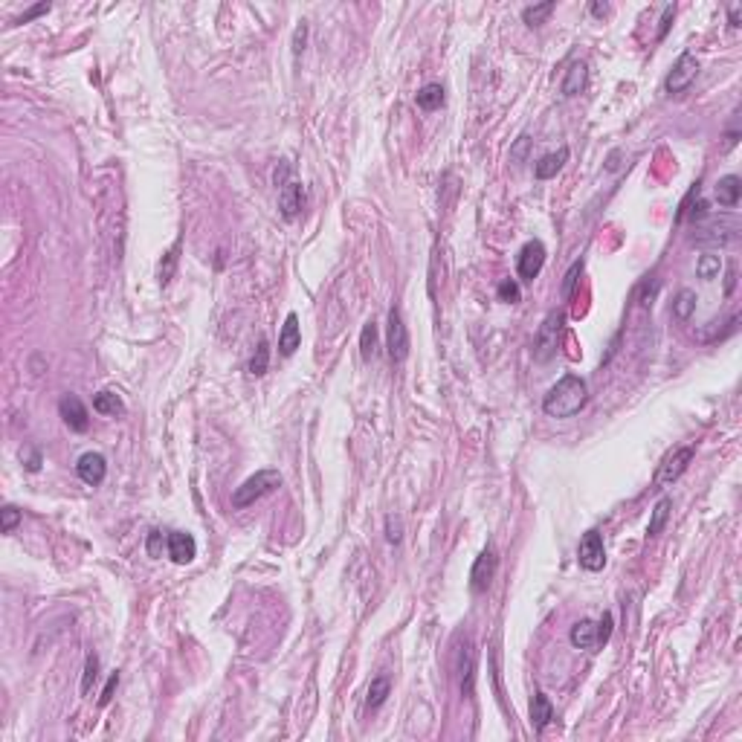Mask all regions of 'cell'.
Wrapping results in <instances>:
<instances>
[{
  "instance_id": "obj_1",
  "label": "cell",
  "mask_w": 742,
  "mask_h": 742,
  "mask_svg": "<svg viewBox=\"0 0 742 742\" xmlns=\"http://www.w3.org/2000/svg\"><path fill=\"white\" fill-rule=\"evenodd\" d=\"M586 403H589V386H586V380L577 374H566V377H559L557 386H551V391L545 395L542 409L548 418L566 421V418L577 415Z\"/></svg>"
},
{
  "instance_id": "obj_2",
  "label": "cell",
  "mask_w": 742,
  "mask_h": 742,
  "mask_svg": "<svg viewBox=\"0 0 742 742\" xmlns=\"http://www.w3.org/2000/svg\"><path fill=\"white\" fill-rule=\"evenodd\" d=\"M278 487H282V473L278 470H258L256 475H249L241 487H235L232 505L235 508H249V505H256L258 499L270 496L273 490H278Z\"/></svg>"
},
{
  "instance_id": "obj_3",
  "label": "cell",
  "mask_w": 742,
  "mask_h": 742,
  "mask_svg": "<svg viewBox=\"0 0 742 742\" xmlns=\"http://www.w3.org/2000/svg\"><path fill=\"white\" fill-rule=\"evenodd\" d=\"M609 635H612V615H604V621H589V618H583V621H577L571 626V632H568V638H571V643L577 650H597L600 643H606L609 641Z\"/></svg>"
},
{
  "instance_id": "obj_4",
  "label": "cell",
  "mask_w": 742,
  "mask_h": 742,
  "mask_svg": "<svg viewBox=\"0 0 742 742\" xmlns=\"http://www.w3.org/2000/svg\"><path fill=\"white\" fill-rule=\"evenodd\" d=\"M559 331H563V313H548L534 337V357L539 362H548L559 348Z\"/></svg>"
},
{
  "instance_id": "obj_5",
  "label": "cell",
  "mask_w": 742,
  "mask_h": 742,
  "mask_svg": "<svg viewBox=\"0 0 742 742\" xmlns=\"http://www.w3.org/2000/svg\"><path fill=\"white\" fill-rule=\"evenodd\" d=\"M386 345H389V357L391 362H403L409 357V328L403 322V313L398 305H391L389 311V328H386Z\"/></svg>"
},
{
  "instance_id": "obj_6",
  "label": "cell",
  "mask_w": 742,
  "mask_h": 742,
  "mask_svg": "<svg viewBox=\"0 0 742 742\" xmlns=\"http://www.w3.org/2000/svg\"><path fill=\"white\" fill-rule=\"evenodd\" d=\"M696 450L693 446H676L673 453H667L664 461L658 464V473H655V487H667V484H673L679 475L690 467V461H693Z\"/></svg>"
},
{
  "instance_id": "obj_7",
  "label": "cell",
  "mask_w": 742,
  "mask_h": 742,
  "mask_svg": "<svg viewBox=\"0 0 742 742\" xmlns=\"http://www.w3.org/2000/svg\"><path fill=\"white\" fill-rule=\"evenodd\" d=\"M699 73V61H696V55L693 52H681L679 55V61L673 64V70L667 73L664 79V90L673 96V93H681V90H688L690 87V81L696 79Z\"/></svg>"
},
{
  "instance_id": "obj_8",
  "label": "cell",
  "mask_w": 742,
  "mask_h": 742,
  "mask_svg": "<svg viewBox=\"0 0 742 742\" xmlns=\"http://www.w3.org/2000/svg\"><path fill=\"white\" fill-rule=\"evenodd\" d=\"M577 563L580 568L586 571H600L606 566V548H604V537L597 530H586L583 539H580V548H577Z\"/></svg>"
},
{
  "instance_id": "obj_9",
  "label": "cell",
  "mask_w": 742,
  "mask_h": 742,
  "mask_svg": "<svg viewBox=\"0 0 742 742\" xmlns=\"http://www.w3.org/2000/svg\"><path fill=\"white\" fill-rule=\"evenodd\" d=\"M496 566H499V557L493 548H484L479 557H475V563L470 568V589L475 595H482L490 589V583H493L496 577Z\"/></svg>"
},
{
  "instance_id": "obj_10",
  "label": "cell",
  "mask_w": 742,
  "mask_h": 742,
  "mask_svg": "<svg viewBox=\"0 0 742 742\" xmlns=\"http://www.w3.org/2000/svg\"><path fill=\"white\" fill-rule=\"evenodd\" d=\"M542 264H545V247H542V241H528L522 247V253H519V261H516L519 278H522V282H534V278L539 276V270H542Z\"/></svg>"
},
{
  "instance_id": "obj_11",
  "label": "cell",
  "mask_w": 742,
  "mask_h": 742,
  "mask_svg": "<svg viewBox=\"0 0 742 742\" xmlns=\"http://www.w3.org/2000/svg\"><path fill=\"white\" fill-rule=\"evenodd\" d=\"M59 412L64 418V424L73 429V432H87L90 426V412H87V406L81 403L76 395H64L61 403H59Z\"/></svg>"
},
{
  "instance_id": "obj_12",
  "label": "cell",
  "mask_w": 742,
  "mask_h": 742,
  "mask_svg": "<svg viewBox=\"0 0 742 742\" xmlns=\"http://www.w3.org/2000/svg\"><path fill=\"white\" fill-rule=\"evenodd\" d=\"M76 473H79V479L90 484V487H99L105 482V475H107V461L102 453H85L79 458V464H76Z\"/></svg>"
},
{
  "instance_id": "obj_13",
  "label": "cell",
  "mask_w": 742,
  "mask_h": 742,
  "mask_svg": "<svg viewBox=\"0 0 742 742\" xmlns=\"http://www.w3.org/2000/svg\"><path fill=\"white\" fill-rule=\"evenodd\" d=\"M169 557L174 559L177 566H189L194 557H198V542H194L192 534H186V530H172L169 534Z\"/></svg>"
},
{
  "instance_id": "obj_14",
  "label": "cell",
  "mask_w": 742,
  "mask_h": 742,
  "mask_svg": "<svg viewBox=\"0 0 742 742\" xmlns=\"http://www.w3.org/2000/svg\"><path fill=\"white\" fill-rule=\"evenodd\" d=\"M302 206H305V189L296 180H290V183H285L282 192H278V212H282L285 220H293V218H299Z\"/></svg>"
},
{
  "instance_id": "obj_15",
  "label": "cell",
  "mask_w": 742,
  "mask_h": 742,
  "mask_svg": "<svg viewBox=\"0 0 742 742\" xmlns=\"http://www.w3.org/2000/svg\"><path fill=\"white\" fill-rule=\"evenodd\" d=\"M302 345V328H299V316L287 313L282 331H278V354L282 357H293L296 348Z\"/></svg>"
},
{
  "instance_id": "obj_16",
  "label": "cell",
  "mask_w": 742,
  "mask_h": 742,
  "mask_svg": "<svg viewBox=\"0 0 742 742\" xmlns=\"http://www.w3.org/2000/svg\"><path fill=\"white\" fill-rule=\"evenodd\" d=\"M589 85V67L586 61H574L568 70H566V79H563V96H577L586 90Z\"/></svg>"
},
{
  "instance_id": "obj_17",
  "label": "cell",
  "mask_w": 742,
  "mask_h": 742,
  "mask_svg": "<svg viewBox=\"0 0 742 742\" xmlns=\"http://www.w3.org/2000/svg\"><path fill=\"white\" fill-rule=\"evenodd\" d=\"M566 160H568V148H566V145H563V148H557V151H551V154H545V157H539V163L534 165L537 180H551V177L566 165Z\"/></svg>"
},
{
  "instance_id": "obj_18",
  "label": "cell",
  "mask_w": 742,
  "mask_h": 742,
  "mask_svg": "<svg viewBox=\"0 0 742 742\" xmlns=\"http://www.w3.org/2000/svg\"><path fill=\"white\" fill-rule=\"evenodd\" d=\"M713 194H717L719 206L734 209L739 203V194H742V180L736 174H728V177H722L719 183H717V192H713Z\"/></svg>"
},
{
  "instance_id": "obj_19",
  "label": "cell",
  "mask_w": 742,
  "mask_h": 742,
  "mask_svg": "<svg viewBox=\"0 0 742 742\" xmlns=\"http://www.w3.org/2000/svg\"><path fill=\"white\" fill-rule=\"evenodd\" d=\"M554 719V705H551V699L545 696V693H537L534 696V702H530V725H534V731H542L545 725H548Z\"/></svg>"
},
{
  "instance_id": "obj_20",
  "label": "cell",
  "mask_w": 742,
  "mask_h": 742,
  "mask_svg": "<svg viewBox=\"0 0 742 742\" xmlns=\"http://www.w3.org/2000/svg\"><path fill=\"white\" fill-rule=\"evenodd\" d=\"M696 302H699V296H696V290H690V287H681L679 293H676V299H673V316L676 319H690L693 316V311H696Z\"/></svg>"
},
{
  "instance_id": "obj_21",
  "label": "cell",
  "mask_w": 742,
  "mask_h": 742,
  "mask_svg": "<svg viewBox=\"0 0 742 742\" xmlns=\"http://www.w3.org/2000/svg\"><path fill=\"white\" fill-rule=\"evenodd\" d=\"M415 102H418L421 110H438L444 105V87L441 85H424L421 90H418Z\"/></svg>"
},
{
  "instance_id": "obj_22",
  "label": "cell",
  "mask_w": 742,
  "mask_h": 742,
  "mask_svg": "<svg viewBox=\"0 0 742 742\" xmlns=\"http://www.w3.org/2000/svg\"><path fill=\"white\" fill-rule=\"evenodd\" d=\"M670 508H673V502H670L667 496H664V499H658V505L652 508V516H650V525H647V534H650V537H658V534H661V528L667 525Z\"/></svg>"
},
{
  "instance_id": "obj_23",
  "label": "cell",
  "mask_w": 742,
  "mask_h": 742,
  "mask_svg": "<svg viewBox=\"0 0 742 742\" xmlns=\"http://www.w3.org/2000/svg\"><path fill=\"white\" fill-rule=\"evenodd\" d=\"M93 412H99V415H122L125 406H122V400L114 395V391H99V395L93 398Z\"/></svg>"
},
{
  "instance_id": "obj_24",
  "label": "cell",
  "mask_w": 742,
  "mask_h": 742,
  "mask_svg": "<svg viewBox=\"0 0 742 742\" xmlns=\"http://www.w3.org/2000/svg\"><path fill=\"white\" fill-rule=\"evenodd\" d=\"M554 0H545V3H537V6H528V9H522V21L528 23V26H542L545 21H548V15L554 12Z\"/></svg>"
},
{
  "instance_id": "obj_25",
  "label": "cell",
  "mask_w": 742,
  "mask_h": 742,
  "mask_svg": "<svg viewBox=\"0 0 742 742\" xmlns=\"http://www.w3.org/2000/svg\"><path fill=\"white\" fill-rule=\"evenodd\" d=\"M389 693H391V681H389V676H377V679L371 681V688H369L366 705H369V708H380L386 699H389Z\"/></svg>"
},
{
  "instance_id": "obj_26",
  "label": "cell",
  "mask_w": 742,
  "mask_h": 742,
  "mask_svg": "<svg viewBox=\"0 0 742 742\" xmlns=\"http://www.w3.org/2000/svg\"><path fill=\"white\" fill-rule=\"evenodd\" d=\"M696 273H699V278H705V282H710V278H719V273H722V261H719V256L705 253L702 258L696 261Z\"/></svg>"
},
{
  "instance_id": "obj_27",
  "label": "cell",
  "mask_w": 742,
  "mask_h": 742,
  "mask_svg": "<svg viewBox=\"0 0 742 742\" xmlns=\"http://www.w3.org/2000/svg\"><path fill=\"white\" fill-rule=\"evenodd\" d=\"M267 369H270V342L261 340L258 348H256V354H253V360H249V374L261 377V374H267Z\"/></svg>"
},
{
  "instance_id": "obj_28",
  "label": "cell",
  "mask_w": 742,
  "mask_h": 742,
  "mask_svg": "<svg viewBox=\"0 0 742 742\" xmlns=\"http://www.w3.org/2000/svg\"><path fill=\"white\" fill-rule=\"evenodd\" d=\"M360 351H362V357H366V360H371L374 351H377V325H374V322H366V325H362Z\"/></svg>"
},
{
  "instance_id": "obj_29",
  "label": "cell",
  "mask_w": 742,
  "mask_h": 742,
  "mask_svg": "<svg viewBox=\"0 0 742 742\" xmlns=\"http://www.w3.org/2000/svg\"><path fill=\"white\" fill-rule=\"evenodd\" d=\"M464 658H467V661L461 664V693L473 696V676H475L473 670H475V661H473V647H470V643L464 647Z\"/></svg>"
},
{
  "instance_id": "obj_30",
  "label": "cell",
  "mask_w": 742,
  "mask_h": 742,
  "mask_svg": "<svg viewBox=\"0 0 742 742\" xmlns=\"http://www.w3.org/2000/svg\"><path fill=\"white\" fill-rule=\"evenodd\" d=\"M177 253H180V244H174L169 253H165V261L160 264V282H163V285H169V282H172L174 267H177V258H180Z\"/></svg>"
},
{
  "instance_id": "obj_31",
  "label": "cell",
  "mask_w": 742,
  "mask_h": 742,
  "mask_svg": "<svg viewBox=\"0 0 742 742\" xmlns=\"http://www.w3.org/2000/svg\"><path fill=\"white\" fill-rule=\"evenodd\" d=\"M96 673H99V658L90 652L87 661H85V676H81V693H90L93 681H96Z\"/></svg>"
},
{
  "instance_id": "obj_32",
  "label": "cell",
  "mask_w": 742,
  "mask_h": 742,
  "mask_svg": "<svg viewBox=\"0 0 742 742\" xmlns=\"http://www.w3.org/2000/svg\"><path fill=\"white\" fill-rule=\"evenodd\" d=\"M18 522H21V511L15 505H6L0 511V528H3V534H12V530L18 528Z\"/></svg>"
},
{
  "instance_id": "obj_33",
  "label": "cell",
  "mask_w": 742,
  "mask_h": 742,
  "mask_svg": "<svg viewBox=\"0 0 742 742\" xmlns=\"http://www.w3.org/2000/svg\"><path fill=\"white\" fill-rule=\"evenodd\" d=\"M163 545H169V537L163 539V530H151L148 534V542H145V548H148V554L157 559V557H163Z\"/></svg>"
},
{
  "instance_id": "obj_34",
  "label": "cell",
  "mask_w": 742,
  "mask_h": 742,
  "mask_svg": "<svg viewBox=\"0 0 742 742\" xmlns=\"http://www.w3.org/2000/svg\"><path fill=\"white\" fill-rule=\"evenodd\" d=\"M499 299L508 302V305H516V302H519V285L511 282V278H508V282H502L499 285Z\"/></svg>"
},
{
  "instance_id": "obj_35",
  "label": "cell",
  "mask_w": 742,
  "mask_h": 742,
  "mask_svg": "<svg viewBox=\"0 0 742 742\" xmlns=\"http://www.w3.org/2000/svg\"><path fill=\"white\" fill-rule=\"evenodd\" d=\"M386 539L395 542V545L403 539V525H400L398 516H389V519H386Z\"/></svg>"
},
{
  "instance_id": "obj_36",
  "label": "cell",
  "mask_w": 742,
  "mask_h": 742,
  "mask_svg": "<svg viewBox=\"0 0 742 742\" xmlns=\"http://www.w3.org/2000/svg\"><path fill=\"white\" fill-rule=\"evenodd\" d=\"M580 270H583V264L577 261V264H574V267H571V270L566 273V282H563V296H566V299L571 296V290H574V285H577V276H580Z\"/></svg>"
},
{
  "instance_id": "obj_37",
  "label": "cell",
  "mask_w": 742,
  "mask_h": 742,
  "mask_svg": "<svg viewBox=\"0 0 742 742\" xmlns=\"http://www.w3.org/2000/svg\"><path fill=\"white\" fill-rule=\"evenodd\" d=\"M528 145H530V139H528V136H519V143L513 145V151H511V160H513L516 165H522V160H525V151H528Z\"/></svg>"
},
{
  "instance_id": "obj_38",
  "label": "cell",
  "mask_w": 742,
  "mask_h": 742,
  "mask_svg": "<svg viewBox=\"0 0 742 742\" xmlns=\"http://www.w3.org/2000/svg\"><path fill=\"white\" fill-rule=\"evenodd\" d=\"M119 688V673H114L107 679V684H105V690H102V699H99V705H107L110 699H114V690Z\"/></svg>"
},
{
  "instance_id": "obj_39",
  "label": "cell",
  "mask_w": 742,
  "mask_h": 742,
  "mask_svg": "<svg viewBox=\"0 0 742 742\" xmlns=\"http://www.w3.org/2000/svg\"><path fill=\"white\" fill-rule=\"evenodd\" d=\"M50 12V3H38V6H32L30 12H23V15L15 21V23H26V21H32V18H38V15H47Z\"/></svg>"
},
{
  "instance_id": "obj_40",
  "label": "cell",
  "mask_w": 742,
  "mask_h": 742,
  "mask_svg": "<svg viewBox=\"0 0 742 742\" xmlns=\"http://www.w3.org/2000/svg\"><path fill=\"white\" fill-rule=\"evenodd\" d=\"M673 15H676V6H673V3L664 6V15H661V30H658V41H661V38L667 35V30H670V21H673Z\"/></svg>"
},
{
  "instance_id": "obj_41",
  "label": "cell",
  "mask_w": 742,
  "mask_h": 742,
  "mask_svg": "<svg viewBox=\"0 0 742 742\" xmlns=\"http://www.w3.org/2000/svg\"><path fill=\"white\" fill-rule=\"evenodd\" d=\"M305 38H307V26L302 23L299 30H296V38H293V52H296V55L305 50Z\"/></svg>"
},
{
  "instance_id": "obj_42",
  "label": "cell",
  "mask_w": 742,
  "mask_h": 742,
  "mask_svg": "<svg viewBox=\"0 0 742 742\" xmlns=\"http://www.w3.org/2000/svg\"><path fill=\"white\" fill-rule=\"evenodd\" d=\"M26 470H32V473L41 470V453L38 450H32L30 455H26Z\"/></svg>"
},
{
  "instance_id": "obj_43",
  "label": "cell",
  "mask_w": 742,
  "mask_h": 742,
  "mask_svg": "<svg viewBox=\"0 0 742 742\" xmlns=\"http://www.w3.org/2000/svg\"><path fill=\"white\" fill-rule=\"evenodd\" d=\"M589 9H592V15H597V18H604V15H609V3H592Z\"/></svg>"
},
{
  "instance_id": "obj_44",
  "label": "cell",
  "mask_w": 742,
  "mask_h": 742,
  "mask_svg": "<svg viewBox=\"0 0 742 742\" xmlns=\"http://www.w3.org/2000/svg\"><path fill=\"white\" fill-rule=\"evenodd\" d=\"M731 26H734V30L739 26V6H734V9H731Z\"/></svg>"
}]
</instances>
